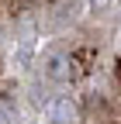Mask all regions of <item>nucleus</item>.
I'll return each instance as SVG.
<instances>
[{"instance_id":"1","label":"nucleus","mask_w":121,"mask_h":124,"mask_svg":"<svg viewBox=\"0 0 121 124\" xmlns=\"http://www.w3.org/2000/svg\"><path fill=\"white\" fill-rule=\"evenodd\" d=\"M45 76H49L52 83L69 79V55L66 52H49L45 55Z\"/></svg>"},{"instance_id":"2","label":"nucleus","mask_w":121,"mask_h":124,"mask_svg":"<svg viewBox=\"0 0 121 124\" xmlns=\"http://www.w3.org/2000/svg\"><path fill=\"white\" fill-rule=\"evenodd\" d=\"M49 121L52 124H73L76 121V107L69 103V97H59L49 103Z\"/></svg>"},{"instance_id":"3","label":"nucleus","mask_w":121,"mask_h":124,"mask_svg":"<svg viewBox=\"0 0 121 124\" xmlns=\"http://www.w3.org/2000/svg\"><path fill=\"white\" fill-rule=\"evenodd\" d=\"M104 4H107V0H94V7H104Z\"/></svg>"},{"instance_id":"4","label":"nucleus","mask_w":121,"mask_h":124,"mask_svg":"<svg viewBox=\"0 0 121 124\" xmlns=\"http://www.w3.org/2000/svg\"><path fill=\"white\" fill-rule=\"evenodd\" d=\"M0 124H4V110H0Z\"/></svg>"}]
</instances>
